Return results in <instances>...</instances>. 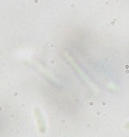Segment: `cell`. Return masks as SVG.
<instances>
[{
  "label": "cell",
  "mask_w": 129,
  "mask_h": 137,
  "mask_svg": "<svg viewBox=\"0 0 129 137\" xmlns=\"http://www.w3.org/2000/svg\"><path fill=\"white\" fill-rule=\"evenodd\" d=\"M34 115H35V119L37 121V125H38V130L41 134H45L47 132V124H46V120L42 115V112L41 110L39 109L38 107H36L34 109Z\"/></svg>",
  "instance_id": "cell-1"
},
{
  "label": "cell",
  "mask_w": 129,
  "mask_h": 137,
  "mask_svg": "<svg viewBox=\"0 0 129 137\" xmlns=\"http://www.w3.org/2000/svg\"><path fill=\"white\" fill-rule=\"evenodd\" d=\"M125 128H126V129H129V122L125 125Z\"/></svg>",
  "instance_id": "cell-2"
}]
</instances>
